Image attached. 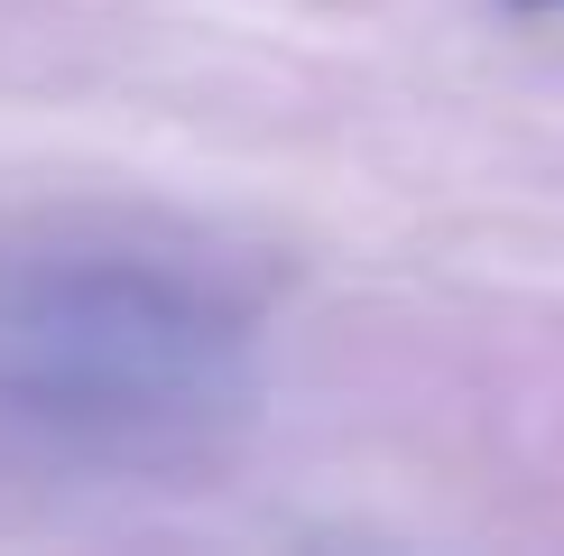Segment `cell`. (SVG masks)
Masks as SVG:
<instances>
[{"label": "cell", "mask_w": 564, "mask_h": 556, "mask_svg": "<svg viewBox=\"0 0 564 556\" xmlns=\"http://www.w3.org/2000/svg\"><path fill=\"white\" fill-rule=\"evenodd\" d=\"M0 389L65 427H176L231 389V316L149 269H56L0 307Z\"/></svg>", "instance_id": "6da1fadb"}, {"label": "cell", "mask_w": 564, "mask_h": 556, "mask_svg": "<svg viewBox=\"0 0 564 556\" xmlns=\"http://www.w3.org/2000/svg\"><path fill=\"white\" fill-rule=\"evenodd\" d=\"M546 10H564V0H546Z\"/></svg>", "instance_id": "7a4b0ae2"}]
</instances>
